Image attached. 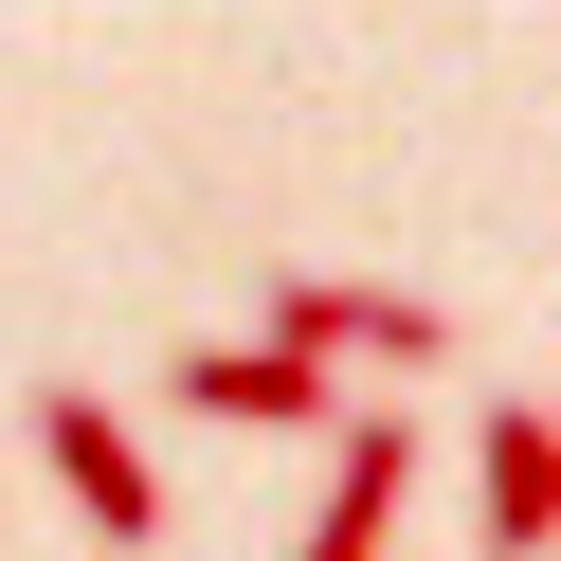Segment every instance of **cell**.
Wrapping results in <instances>:
<instances>
[{"label":"cell","instance_id":"cell-2","mask_svg":"<svg viewBox=\"0 0 561 561\" xmlns=\"http://www.w3.org/2000/svg\"><path fill=\"white\" fill-rule=\"evenodd\" d=\"M182 416H236V435H344V363H308V344H182V380H163Z\"/></svg>","mask_w":561,"mask_h":561},{"label":"cell","instance_id":"cell-1","mask_svg":"<svg viewBox=\"0 0 561 561\" xmlns=\"http://www.w3.org/2000/svg\"><path fill=\"white\" fill-rule=\"evenodd\" d=\"M254 327L272 344H308V363H453V308H416V290H344V272H272L254 290Z\"/></svg>","mask_w":561,"mask_h":561},{"label":"cell","instance_id":"cell-4","mask_svg":"<svg viewBox=\"0 0 561 561\" xmlns=\"http://www.w3.org/2000/svg\"><path fill=\"white\" fill-rule=\"evenodd\" d=\"M471 525H489V561H543L561 543V416L543 399H489L471 416Z\"/></svg>","mask_w":561,"mask_h":561},{"label":"cell","instance_id":"cell-3","mask_svg":"<svg viewBox=\"0 0 561 561\" xmlns=\"http://www.w3.org/2000/svg\"><path fill=\"white\" fill-rule=\"evenodd\" d=\"M37 453H55V489L91 507V543H163V471L127 453V416L91 399V380H37Z\"/></svg>","mask_w":561,"mask_h":561},{"label":"cell","instance_id":"cell-5","mask_svg":"<svg viewBox=\"0 0 561 561\" xmlns=\"http://www.w3.org/2000/svg\"><path fill=\"white\" fill-rule=\"evenodd\" d=\"M399 489H416V435L399 416H344V471H327V507H308L290 561H380L399 543Z\"/></svg>","mask_w":561,"mask_h":561}]
</instances>
